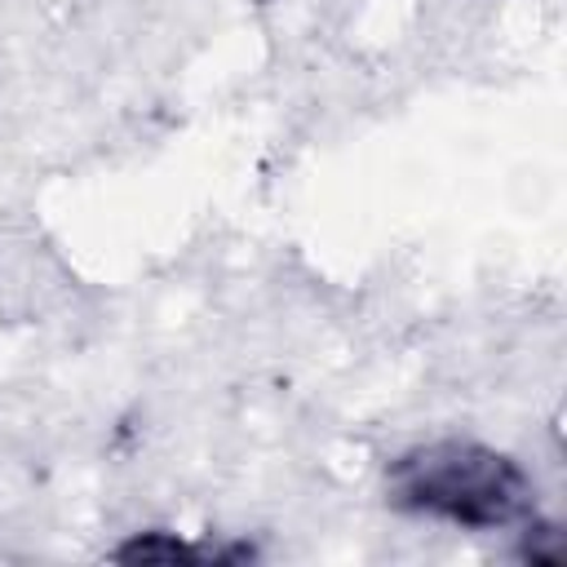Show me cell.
I'll return each mask as SVG.
<instances>
[{"label": "cell", "mask_w": 567, "mask_h": 567, "mask_svg": "<svg viewBox=\"0 0 567 567\" xmlns=\"http://www.w3.org/2000/svg\"><path fill=\"white\" fill-rule=\"evenodd\" d=\"M385 501L421 523L452 532H518L536 518L532 474L501 447L443 434L390 456Z\"/></svg>", "instance_id": "obj_1"}]
</instances>
